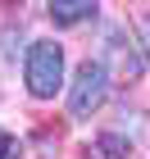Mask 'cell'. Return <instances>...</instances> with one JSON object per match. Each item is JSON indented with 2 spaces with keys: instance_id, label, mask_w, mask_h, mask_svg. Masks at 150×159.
<instances>
[{
  "instance_id": "3",
  "label": "cell",
  "mask_w": 150,
  "mask_h": 159,
  "mask_svg": "<svg viewBox=\"0 0 150 159\" xmlns=\"http://www.w3.org/2000/svg\"><path fill=\"white\" fill-rule=\"evenodd\" d=\"M100 5H91V0H55L50 5V23L55 27H73V23H87V18H96Z\"/></svg>"
},
{
  "instance_id": "5",
  "label": "cell",
  "mask_w": 150,
  "mask_h": 159,
  "mask_svg": "<svg viewBox=\"0 0 150 159\" xmlns=\"http://www.w3.org/2000/svg\"><path fill=\"white\" fill-rule=\"evenodd\" d=\"M18 155H23V141H18L14 132L0 127V159H18Z\"/></svg>"
},
{
  "instance_id": "4",
  "label": "cell",
  "mask_w": 150,
  "mask_h": 159,
  "mask_svg": "<svg viewBox=\"0 0 150 159\" xmlns=\"http://www.w3.org/2000/svg\"><path fill=\"white\" fill-rule=\"evenodd\" d=\"M127 150H132V141L105 132V136H96V141L87 146V155H91V159H127Z\"/></svg>"
},
{
  "instance_id": "2",
  "label": "cell",
  "mask_w": 150,
  "mask_h": 159,
  "mask_svg": "<svg viewBox=\"0 0 150 159\" xmlns=\"http://www.w3.org/2000/svg\"><path fill=\"white\" fill-rule=\"evenodd\" d=\"M105 100H109V68L100 59L77 64L73 86H68V114H73V118H91Z\"/></svg>"
},
{
  "instance_id": "1",
  "label": "cell",
  "mask_w": 150,
  "mask_h": 159,
  "mask_svg": "<svg viewBox=\"0 0 150 159\" xmlns=\"http://www.w3.org/2000/svg\"><path fill=\"white\" fill-rule=\"evenodd\" d=\"M23 86L32 100H55V91H64V46L59 41H32L27 46Z\"/></svg>"
}]
</instances>
